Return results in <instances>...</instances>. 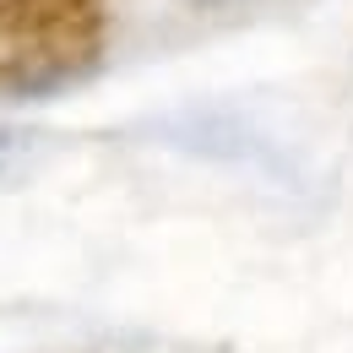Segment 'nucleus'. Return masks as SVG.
<instances>
[{
	"mask_svg": "<svg viewBox=\"0 0 353 353\" xmlns=\"http://www.w3.org/2000/svg\"><path fill=\"white\" fill-rule=\"evenodd\" d=\"M39 141L44 136L33 131V125H0V185L22 174V163L39 152Z\"/></svg>",
	"mask_w": 353,
	"mask_h": 353,
	"instance_id": "nucleus-2",
	"label": "nucleus"
},
{
	"mask_svg": "<svg viewBox=\"0 0 353 353\" xmlns=\"http://www.w3.org/2000/svg\"><path fill=\"white\" fill-rule=\"evenodd\" d=\"M103 54V0H0V92L39 98Z\"/></svg>",
	"mask_w": 353,
	"mask_h": 353,
	"instance_id": "nucleus-1",
	"label": "nucleus"
}]
</instances>
